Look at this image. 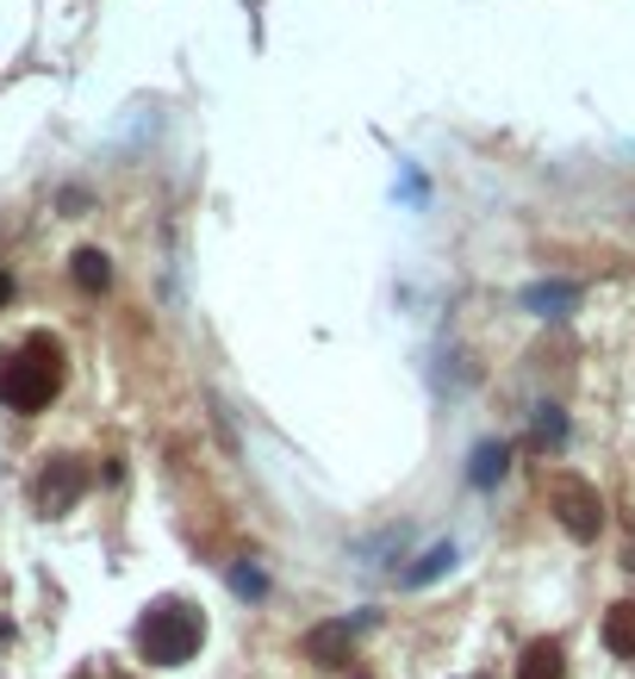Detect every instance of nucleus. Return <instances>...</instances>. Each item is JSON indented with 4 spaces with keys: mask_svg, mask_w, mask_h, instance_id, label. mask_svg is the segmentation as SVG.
Instances as JSON below:
<instances>
[{
    "mask_svg": "<svg viewBox=\"0 0 635 679\" xmlns=\"http://www.w3.org/2000/svg\"><path fill=\"white\" fill-rule=\"evenodd\" d=\"M349 648H355V630H349V623H318L306 636V660H318V667H343Z\"/></svg>",
    "mask_w": 635,
    "mask_h": 679,
    "instance_id": "5",
    "label": "nucleus"
},
{
    "mask_svg": "<svg viewBox=\"0 0 635 679\" xmlns=\"http://www.w3.org/2000/svg\"><path fill=\"white\" fill-rule=\"evenodd\" d=\"M548 511H555L560 530L579 536V543H592L598 530H604V499H598L586 480H574V474H555V480H548Z\"/></svg>",
    "mask_w": 635,
    "mask_h": 679,
    "instance_id": "3",
    "label": "nucleus"
},
{
    "mask_svg": "<svg viewBox=\"0 0 635 679\" xmlns=\"http://www.w3.org/2000/svg\"><path fill=\"white\" fill-rule=\"evenodd\" d=\"M604 648L611 655H635V604H611L604 611Z\"/></svg>",
    "mask_w": 635,
    "mask_h": 679,
    "instance_id": "7",
    "label": "nucleus"
},
{
    "mask_svg": "<svg viewBox=\"0 0 635 679\" xmlns=\"http://www.w3.org/2000/svg\"><path fill=\"white\" fill-rule=\"evenodd\" d=\"M200 642H206V618L181 599H156L137 618V655L150 667H181V660L200 655Z\"/></svg>",
    "mask_w": 635,
    "mask_h": 679,
    "instance_id": "2",
    "label": "nucleus"
},
{
    "mask_svg": "<svg viewBox=\"0 0 635 679\" xmlns=\"http://www.w3.org/2000/svg\"><path fill=\"white\" fill-rule=\"evenodd\" d=\"M106 281H113V262H106L100 250H81V256H76V287H81V293H100Z\"/></svg>",
    "mask_w": 635,
    "mask_h": 679,
    "instance_id": "9",
    "label": "nucleus"
},
{
    "mask_svg": "<svg viewBox=\"0 0 635 679\" xmlns=\"http://www.w3.org/2000/svg\"><path fill=\"white\" fill-rule=\"evenodd\" d=\"M504 474V443H480L474 449V467H467V480L474 486H492Z\"/></svg>",
    "mask_w": 635,
    "mask_h": 679,
    "instance_id": "10",
    "label": "nucleus"
},
{
    "mask_svg": "<svg viewBox=\"0 0 635 679\" xmlns=\"http://www.w3.org/2000/svg\"><path fill=\"white\" fill-rule=\"evenodd\" d=\"M231 586H237V592H250V599H256V592H262V574H256V567H237V574H231Z\"/></svg>",
    "mask_w": 635,
    "mask_h": 679,
    "instance_id": "12",
    "label": "nucleus"
},
{
    "mask_svg": "<svg viewBox=\"0 0 635 679\" xmlns=\"http://www.w3.org/2000/svg\"><path fill=\"white\" fill-rule=\"evenodd\" d=\"M518 679H560V642H530L523 648V660H518Z\"/></svg>",
    "mask_w": 635,
    "mask_h": 679,
    "instance_id": "6",
    "label": "nucleus"
},
{
    "mask_svg": "<svg viewBox=\"0 0 635 679\" xmlns=\"http://www.w3.org/2000/svg\"><path fill=\"white\" fill-rule=\"evenodd\" d=\"M523 306H530V312H542V318H548V312L574 306V287H567V281H536V287L523 293Z\"/></svg>",
    "mask_w": 635,
    "mask_h": 679,
    "instance_id": "8",
    "label": "nucleus"
},
{
    "mask_svg": "<svg viewBox=\"0 0 635 679\" xmlns=\"http://www.w3.org/2000/svg\"><path fill=\"white\" fill-rule=\"evenodd\" d=\"M88 493V467L76 455H57V462H44V474L32 480V505L38 511H69V505Z\"/></svg>",
    "mask_w": 635,
    "mask_h": 679,
    "instance_id": "4",
    "label": "nucleus"
},
{
    "mask_svg": "<svg viewBox=\"0 0 635 679\" xmlns=\"http://www.w3.org/2000/svg\"><path fill=\"white\" fill-rule=\"evenodd\" d=\"M7 299H13V281H7V274H0V306H7Z\"/></svg>",
    "mask_w": 635,
    "mask_h": 679,
    "instance_id": "13",
    "label": "nucleus"
},
{
    "mask_svg": "<svg viewBox=\"0 0 635 679\" xmlns=\"http://www.w3.org/2000/svg\"><path fill=\"white\" fill-rule=\"evenodd\" d=\"M443 567H455V548H449V543H436V548H430V555H423V562H418V567H411V574H405V586H423V580H436Z\"/></svg>",
    "mask_w": 635,
    "mask_h": 679,
    "instance_id": "11",
    "label": "nucleus"
},
{
    "mask_svg": "<svg viewBox=\"0 0 635 679\" xmlns=\"http://www.w3.org/2000/svg\"><path fill=\"white\" fill-rule=\"evenodd\" d=\"M63 393V343L57 337H25L20 350L0 362V406L7 411H44Z\"/></svg>",
    "mask_w": 635,
    "mask_h": 679,
    "instance_id": "1",
    "label": "nucleus"
}]
</instances>
